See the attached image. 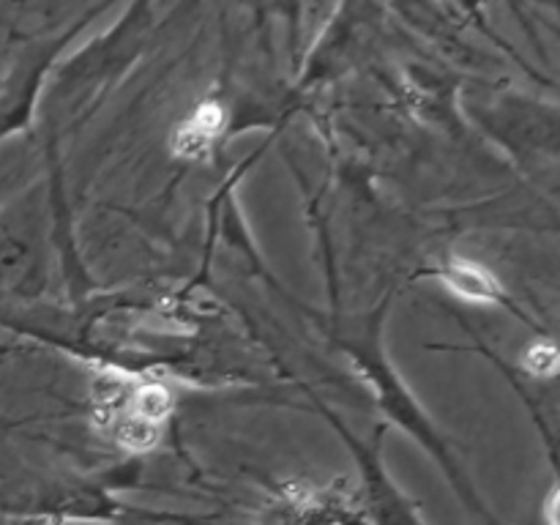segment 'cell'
I'll return each instance as SVG.
<instances>
[{
	"mask_svg": "<svg viewBox=\"0 0 560 525\" xmlns=\"http://www.w3.org/2000/svg\"><path fill=\"white\" fill-rule=\"evenodd\" d=\"M224 126V109L222 104L217 102H202L197 104L195 113L173 131V140H170V148H173L175 156L184 159H197L211 148L213 137L222 131Z\"/></svg>",
	"mask_w": 560,
	"mask_h": 525,
	"instance_id": "obj_1",
	"label": "cell"
},
{
	"mask_svg": "<svg viewBox=\"0 0 560 525\" xmlns=\"http://www.w3.org/2000/svg\"><path fill=\"white\" fill-rule=\"evenodd\" d=\"M170 408H173V399H170L167 388L159 386V383H142V386L131 388L129 392L124 413L162 427L164 419L170 416Z\"/></svg>",
	"mask_w": 560,
	"mask_h": 525,
	"instance_id": "obj_3",
	"label": "cell"
},
{
	"mask_svg": "<svg viewBox=\"0 0 560 525\" xmlns=\"http://www.w3.org/2000/svg\"><path fill=\"white\" fill-rule=\"evenodd\" d=\"M109 424H113L115 441L124 448H129V452H148V448L156 446L159 438H162V427L137 419V416L115 413L113 419H109Z\"/></svg>",
	"mask_w": 560,
	"mask_h": 525,
	"instance_id": "obj_4",
	"label": "cell"
},
{
	"mask_svg": "<svg viewBox=\"0 0 560 525\" xmlns=\"http://www.w3.org/2000/svg\"><path fill=\"white\" fill-rule=\"evenodd\" d=\"M525 370L534 375H556L558 370V350L552 342H536L525 350L523 355Z\"/></svg>",
	"mask_w": 560,
	"mask_h": 525,
	"instance_id": "obj_5",
	"label": "cell"
},
{
	"mask_svg": "<svg viewBox=\"0 0 560 525\" xmlns=\"http://www.w3.org/2000/svg\"><path fill=\"white\" fill-rule=\"evenodd\" d=\"M441 277L446 282V288L454 290L459 299L476 301V304H492V301H498V279L487 268H481L479 262L454 257V260L446 262Z\"/></svg>",
	"mask_w": 560,
	"mask_h": 525,
	"instance_id": "obj_2",
	"label": "cell"
}]
</instances>
